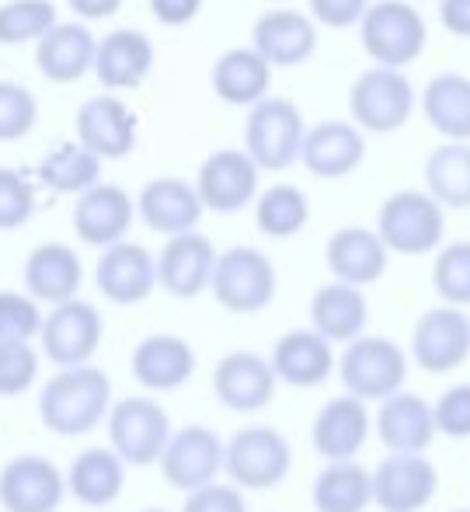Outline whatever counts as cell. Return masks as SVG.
I'll use <instances>...</instances> for the list:
<instances>
[{
  "label": "cell",
  "mask_w": 470,
  "mask_h": 512,
  "mask_svg": "<svg viewBox=\"0 0 470 512\" xmlns=\"http://www.w3.org/2000/svg\"><path fill=\"white\" fill-rule=\"evenodd\" d=\"M112 380L98 366L56 370L39 391V418L56 436H88L112 411Z\"/></svg>",
  "instance_id": "cell-1"
},
{
  "label": "cell",
  "mask_w": 470,
  "mask_h": 512,
  "mask_svg": "<svg viewBox=\"0 0 470 512\" xmlns=\"http://www.w3.org/2000/svg\"><path fill=\"white\" fill-rule=\"evenodd\" d=\"M411 356L387 335H363L345 345L338 356V377L345 384V394L359 401H387L404 391Z\"/></svg>",
  "instance_id": "cell-2"
},
{
  "label": "cell",
  "mask_w": 470,
  "mask_h": 512,
  "mask_svg": "<svg viewBox=\"0 0 470 512\" xmlns=\"http://www.w3.org/2000/svg\"><path fill=\"white\" fill-rule=\"evenodd\" d=\"M223 471L241 492H269L293 471V446L272 425H248L223 443Z\"/></svg>",
  "instance_id": "cell-3"
},
{
  "label": "cell",
  "mask_w": 470,
  "mask_h": 512,
  "mask_svg": "<svg viewBox=\"0 0 470 512\" xmlns=\"http://www.w3.org/2000/svg\"><path fill=\"white\" fill-rule=\"evenodd\" d=\"M376 234L387 244V251L404 258L432 255L443 244L446 209L422 189H401L383 199L376 216Z\"/></svg>",
  "instance_id": "cell-4"
},
{
  "label": "cell",
  "mask_w": 470,
  "mask_h": 512,
  "mask_svg": "<svg viewBox=\"0 0 470 512\" xmlns=\"http://www.w3.org/2000/svg\"><path fill=\"white\" fill-rule=\"evenodd\" d=\"M359 35H363V49L376 67L404 70L422 56L429 28H425L418 7L408 0H373L370 11L359 21Z\"/></svg>",
  "instance_id": "cell-5"
},
{
  "label": "cell",
  "mask_w": 470,
  "mask_h": 512,
  "mask_svg": "<svg viewBox=\"0 0 470 512\" xmlns=\"http://www.w3.org/2000/svg\"><path fill=\"white\" fill-rule=\"evenodd\" d=\"M303 122L300 108L289 98H265L248 112L244 122V154L258 164V171H286L303 154Z\"/></svg>",
  "instance_id": "cell-6"
},
{
  "label": "cell",
  "mask_w": 470,
  "mask_h": 512,
  "mask_svg": "<svg viewBox=\"0 0 470 512\" xmlns=\"http://www.w3.org/2000/svg\"><path fill=\"white\" fill-rule=\"evenodd\" d=\"M209 290L230 314H258L276 300V265L265 251L237 244L220 251Z\"/></svg>",
  "instance_id": "cell-7"
},
{
  "label": "cell",
  "mask_w": 470,
  "mask_h": 512,
  "mask_svg": "<svg viewBox=\"0 0 470 512\" xmlns=\"http://www.w3.org/2000/svg\"><path fill=\"white\" fill-rule=\"evenodd\" d=\"M108 450L126 467H150L171 439V418L154 398H122L105 418Z\"/></svg>",
  "instance_id": "cell-8"
},
{
  "label": "cell",
  "mask_w": 470,
  "mask_h": 512,
  "mask_svg": "<svg viewBox=\"0 0 470 512\" xmlns=\"http://www.w3.org/2000/svg\"><path fill=\"white\" fill-rule=\"evenodd\" d=\"M349 112L352 126H359L363 133H397L415 112V88L404 77V70L373 67L366 74H359L356 84H352Z\"/></svg>",
  "instance_id": "cell-9"
},
{
  "label": "cell",
  "mask_w": 470,
  "mask_h": 512,
  "mask_svg": "<svg viewBox=\"0 0 470 512\" xmlns=\"http://www.w3.org/2000/svg\"><path fill=\"white\" fill-rule=\"evenodd\" d=\"M470 317L460 307H429L411 328V363L429 377H443L467 363Z\"/></svg>",
  "instance_id": "cell-10"
},
{
  "label": "cell",
  "mask_w": 470,
  "mask_h": 512,
  "mask_svg": "<svg viewBox=\"0 0 470 512\" xmlns=\"http://www.w3.org/2000/svg\"><path fill=\"white\" fill-rule=\"evenodd\" d=\"M105 335V321H101L98 307L88 300H67V304L53 307L42 321V356L60 370H74V366H88Z\"/></svg>",
  "instance_id": "cell-11"
},
{
  "label": "cell",
  "mask_w": 470,
  "mask_h": 512,
  "mask_svg": "<svg viewBox=\"0 0 470 512\" xmlns=\"http://www.w3.org/2000/svg\"><path fill=\"white\" fill-rule=\"evenodd\" d=\"M67 499V474L42 453H18L0 467L4 512H56Z\"/></svg>",
  "instance_id": "cell-12"
},
{
  "label": "cell",
  "mask_w": 470,
  "mask_h": 512,
  "mask_svg": "<svg viewBox=\"0 0 470 512\" xmlns=\"http://www.w3.org/2000/svg\"><path fill=\"white\" fill-rule=\"evenodd\" d=\"M439 492V471L425 453H387L373 471L380 512H422Z\"/></svg>",
  "instance_id": "cell-13"
},
{
  "label": "cell",
  "mask_w": 470,
  "mask_h": 512,
  "mask_svg": "<svg viewBox=\"0 0 470 512\" xmlns=\"http://www.w3.org/2000/svg\"><path fill=\"white\" fill-rule=\"evenodd\" d=\"M157 467L171 488L199 492L213 485L216 474L223 471V439L206 425H182L178 432H171Z\"/></svg>",
  "instance_id": "cell-14"
},
{
  "label": "cell",
  "mask_w": 470,
  "mask_h": 512,
  "mask_svg": "<svg viewBox=\"0 0 470 512\" xmlns=\"http://www.w3.org/2000/svg\"><path fill=\"white\" fill-rule=\"evenodd\" d=\"M258 164L251 161L244 150L223 147L216 154H209L199 164L195 175V192L202 199V209L209 213H237L258 199Z\"/></svg>",
  "instance_id": "cell-15"
},
{
  "label": "cell",
  "mask_w": 470,
  "mask_h": 512,
  "mask_svg": "<svg viewBox=\"0 0 470 512\" xmlns=\"http://www.w3.org/2000/svg\"><path fill=\"white\" fill-rule=\"evenodd\" d=\"M77 143L91 150L98 161H115L136 150V136H140V122L136 112L122 98L115 95H94L77 108Z\"/></svg>",
  "instance_id": "cell-16"
},
{
  "label": "cell",
  "mask_w": 470,
  "mask_h": 512,
  "mask_svg": "<svg viewBox=\"0 0 470 512\" xmlns=\"http://www.w3.org/2000/svg\"><path fill=\"white\" fill-rule=\"evenodd\" d=\"M276 387L279 380L272 363L248 349L227 352L213 370V394L220 398L223 408L241 411V415L269 408L272 398H276Z\"/></svg>",
  "instance_id": "cell-17"
},
{
  "label": "cell",
  "mask_w": 470,
  "mask_h": 512,
  "mask_svg": "<svg viewBox=\"0 0 470 512\" xmlns=\"http://www.w3.org/2000/svg\"><path fill=\"white\" fill-rule=\"evenodd\" d=\"M216 258L220 251L199 230L168 237V244L157 255V286L175 300H195L213 283Z\"/></svg>",
  "instance_id": "cell-18"
},
{
  "label": "cell",
  "mask_w": 470,
  "mask_h": 512,
  "mask_svg": "<svg viewBox=\"0 0 470 512\" xmlns=\"http://www.w3.org/2000/svg\"><path fill=\"white\" fill-rule=\"evenodd\" d=\"M98 293L108 304L136 307L154 293L157 286V258L143 244L122 241L101 251L98 269H94Z\"/></svg>",
  "instance_id": "cell-19"
},
{
  "label": "cell",
  "mask_w": 470,
  "mask_h": 512,
  "mask_svg": "<svg viewBox=\"0 0 470 512\" xmlns=\"http://www.w3.org/2000/svg\"><path fill=\"white\" fill-rule=\"evenodd\" d=\"M373 429L370 418V405L352 394H342V398L324 401L321 411L314 415V425H310V443L321 453L328 464H338V460H356V453L366 446Z\"/></svg>",
  "instance_id": "cell-20"
},
{
  "label": "cell",
  "mask_w": 470,
  "mask_h": 512,
  "mask_svg": "<svg viewBox=\"0 0 470 512\" xmlns=\"http://www.w3.org/2000/svg\"><path fill=\"white\" fill-rule=\"evenodd\" d=\"M136 220V203L119 185H94L74 203V230L91 248H112L122 244Z\"/></svg>",
  "instance_id": "cell-21"
},
{
  "label": "cell",
  "mask_w": 470,
  "mask_h": 512,
  "mask_svg": "<svg viewBox=\"0 0 470 512\" xmlns=\"http://www.w3.org/2000/svg\"><path fill=\"white\" fill-rule=\"evenodd\" d=\"M84 283V265L70 244L63 241H46L39 248H32V255L25 258V293L35 304L60 307L67 300H77Z\"/></svg>",
  "instance_id": "cell-22"
},
{
  "label": "cell",
  "mask_w": 470,
  "mask_h": 512,
  "mask_svg": "<svg viewBox=\"0 0 470 512\" xmlns=\"http://www.w3.org/2000/svg\"><path fill=\"white\" fill-rule=\"evenodd\" d=\"M366 157V136L359 126L342 119H328L317 122V126L307 129L303 136V154L300 161L307 164V171L314 178H324V182H335V178H345L363 164Z\"/></svg>",
  "instance_id": "cell-23"
},
{
  "label": "cell",
  "mask_w": 470,
  "mask_h": 512,
  "mask_svg": "<svg viewBox=\"0 0 470 512\" xmlns=\"http://www.w3.org/2000/svg\"><path fill=\"white\" fill-rule=\"evenodd\" d=\"M136 384L150 394L178 391L195 373V349L178 335H150L129 356Z\"/></svg>",
  "instance_id": "cell-24"
},
{
  "label": "cell",
  "mask_w": 470,
  "mask_h": 512,
  "mask_svg": "<svg viewBox=\"0 0 470 512\" xmlns=\"http://www.w3.org/2000/svg\"><path fill=\"white\" fill-rule=\"evenodd\" d=\"M387 244L370 227H342L331 234L328 248H324V262H328L335 283L345 286H373L387 272Z\"/></svg>",
  "instance_id": "cell-25"
},
{
  "label": "cell",
  "mask_w": 470,
  "mask_h": 512,
  "mask_svg": "<svg viewBox=\"0 0 470 512\" xmlns=\"http://www.w3.org/2000/svg\"><path fill=\"white\" fill-rule=\"evenodd\" d=\"M202 213L206 209H202L199 192L185 178H154L143 185L140 199H136V216H143V223L164 237L192 234Z\"/></svg>",
  "instance_id": "cell-26"
},
{
  "label": "cell",
  "mask_w": 470,
  "mask_h": 512,
  "mask_svg": "<svg viewBox=\"0 0 470 512\" xmlns=\"http://www.w3.org/2000/svg\"><path fill=\"white\" fill-rule=\"evenodd\" d=\"M251 49L262 56L269 67H300L317 49V25L300 11L279 7L262 14L251 32Z\"/></svg>",
  "instance_id": "cell-27"
},
{
  "label": "cell",
  "mask_w": 470,
  "mask_h": 512,
  "mask_svg": "<svg viewBox=\"0 0 470 512\" xmlns=\"http://www.w3.org/2000/svg\"><path fill=\"white\" fill-rule=\"evenodd\" d=\"M154 70V46L140 28H115L98 42L91 74L108 91H136Z\"/></svg>",
  "instance_id": "cell-28"
},
{
  "label": "cell",
  "mask_w": 470,
  "mask_h": 512,
  "mask_svg": "<svg viewBox=\"0 0 470 512\" xmlns=\"http://www.w3.org/2000/svg\"><path fill=\"white\" fill-rule=\"evenodd\" d=\"M269 363L276 370V380L307 391V387H317L331 377V370L338 366V356L335 345L317 335L314 328H296L279 338Z\"/></svg>",
  "instance_id": "cell-29"
},
{
  "label": "cell",
  "mask_w": 470,
  "mask_h": 512,
  "mask_svg": "<svg viewBox=\"0 0 470 512\" xmlns=\"http://www.w3.org/2000/svg\"><path fill=\"white\" fill-rule=\"evenodd\" d=\"M98 39L84 21H60L42 42H35V67L53 84H77L94 70Z\"/></svg>",
  "instance_id": "cell-30"
},
{
  "label": "cell",
  "mask_w": 470,
  "mask_h": 512,
  "mask_svg": "<svg viewBox=\"0 0 470 512\" xmlns=\"http://www.w3.org/2000/svg\"><path fill=\"white\" fill-rule=\"evenodd\" d=\"M376 436L390 453H425L432 446V439L439 436L432 405L422 394L411 391L380 401V408H376Z\"/></svg>",
  "instance_id": "cell-31"
},
{
  "label": "cell",
  "mask_w": 470,
  "mask_h": 512,
  "mask_svg": "<svg viewBox=\"0 0 470 512\" xmlns=\"http://www.w3.org/2000/svg\"><path fill=\"white\" fill-rule=\"evenodd\" d=\"M366 324H370V300L356 286L328 283L310 297V328L331 345H349L363 338Z\"/></svg>",
  "instance_id": "cell-32"
},
{
  "label": "cell",
  "mask_w": 470,
  "mask_h": 512,
  "mask_svg": "<svg viewBox=\"0 0 470 512\" xmlns=\"http://www.w3.org/2000/svg\"><path fill=\"white\" fill-rule=\"evenodd\" d=\"M126 488V464L108 446H91L77 453L67 471V495L88 509H105L119 502Z\"/></svg>",
  "instance_id": "cell-33"
},
{
  "label": "cell",
  "mask_w": 470,
  "mask_h": 512,
  "mask_svg": "<svg viewBox=\"0 0 470 512\" xmlns=\"http://www.w3.org/2000/svg\"><path fill=\"white\" fill-rule=\"evenodd\" d=\"M272 67L255 53V49H227L213 67V91L220 102L255 108L269 98Z\"/></svg>",
  "instance_id": "cell-34"
},
{
  "label": "cell",
  "mask_w": 470,
  "mask_h": 512,
  "mask_svg": "<svg viewBox=\"0 0 470 512\" xmlns=\"http://www.w3.org/2000/svg\"><path fill=\"white\" fill-rule=\"evenodd\" d=\"M422 112L446 143H470V77H432L422 91Z\"/></svg>",
  "instance_id": "cell-35"
},
{
  "label": "cell",
  "mask_w": 470,
  "mask_h": 512,
  "mask_svg": "<svg viewBox=\"0 0 470 512\" xmlns=\"http://www.w3.org/2000/svg\"><path fill=\"white\" fill-rule=\"evenodd\" d=\"M317 512H366L373 506V471L359 460H338L317 471L310 488Z\"/></svg>",
  "instance_id": "cell-36"
},
{
  "label": "cell",
  "mask_w": 470,
  "mask_h": 512,
  "mask_svg": "<svg viewBox=\"0 0 470 512\" xmlns=\"http://www.w3.org/2000/svg\"><path fill=\"white\" fill-rule=\"evenodd\" d=\"M35 175L56 196H84L94 185H101V161L91 150H84L81 143H56L42 157Z\"/></svg>",
  "instance_id": "cell-37"
},
{
  "label": "cell",
  "mask_w": 470,
  "mask_h": 512,
  "mask_svg": "<svg viewBox=\"0 0 470 512\" xmlns=\"http://www.w3.org/2000/svg\"><path fill=\"white\" fill-rule=\"evenodd\" d=\"M425 192L443 209H470V143H443L425 161Z\"/></svg>",
  "instance_id": "cell-38"
},
{
  "label": "cell",
  "mask_w": 470,
  "mask_h": 512,
  "mask_svg": "<svg viewBox=\"0 0 470 512\" xmlns=\"http://www.w3.org/2000/svg\"><path fill=\"white\" fill-rule=\"evenodd\" d=\"M310 220V203L296 185H272L258 196L255 203V223L265 237H276V241H286V237L300 234Z\"/></svg>",
  "instance_id": "cell-39"
},
{
  "label": "cell",
  "mask_w": 470,
  "mask_h": 512,
  "mask_svg": "<svg viewBox=\"0 0 470 512\" xmlns=\"http://www.w3.org/2000/svg\"><path fill=\"white\" fill-rule=\"evenodd\" d=\"M60 25L53 0H4L0 4V46L42 42Z\"/></svg>",
  "instance_id": "cell-40"
},
{
  "label": "cell",
  "mask_w": 470,
  "mask_h": 512,
  "mask_svg": "<svg viewBox=\"0 0 470 512\" xmlns=\"http://www.w3.org/2000/svg\"><path fill=\"white\" fill-rule=\"evenodd\" d=\"M432 286L446 307H470V241L439 248L432 265Z\"/></svg>",
  "instance_id": "cell-41"
},
{
  "label": "cell",
  "mask_w": 470,
  "mask_h": 512,
  "mask_svg": "<svg viewBox=\"0 0 470 512\" xmlns=\"http://www.w3.org/2000/svg\"><path fill=\"white\" fill-rule=\"evenodd\" d=\"M39 122V102L18 81H0V143L25 140Z\"/></svg>",
  "instance_id": "cell-42"
},
{
  "label": "cell",
  "mask_w": 470,
  "mask_h": 512,
  "mask_svg": "<svg viewBox=\"0 0 470 512\" xmlns=\"http://www.w3.org/2000/svg\"><path fill=\"white\" fill-rule=\"evenodd\" d=\"M42 304L28 293L0 290V342H35L42 335Z\"/></svg>",
  "instance_id": "cell-43"
},
{
  "label": "cell",
  "mask_w": 470,
  "mask_h": 512,
  "mask_svg": "<svg viewBox=\"0 0 470 512\" xmlns=\"http://www.w3.org/2000/svg\"><path fill=\"white\" fill-rule=\"evenodd\" d=\"M39 380V349L32 342H0V398H21Z\"/></svg>",
  "instance_id": "cell-44"
},
{
  "label": "cell",
  "mask_w": 470,
  "mask_h": 512,
  "mask_svg": "<svg viewBox=\"0 0 470 512\" xmlns=\"http://www.w3.org/2000/svg\"><path fill=\"white\" fill-rule=\"evenodd\" d=\"M35 216V185L25 171L0 168V230H18Z\"/></svg>",
  "instance_id": "cell-45"
},
{
  "label": "cell",
  "mask_w": 470,
  "mask_h": 512,
  "mask_svg": "<svg viewBox=\"0 0 470 512\" xmlns=\"http://www.w3.org/2000/svg\"><path fill=\"white\" fill-rule=\"evenodd\" d=\"M436 432L450 439H470V384H453L432 405Z\"/></svg>",
  "instance_id": "cell-46"
},
{
  "label": "cell",
  "mask_w": 470,
  "mask_h": 512,
  "mask_svg": "<svg viewBox=\"0 0 470 512\" xmlns=\"http://www.w3.org/2000/svg\"><path fill=\"white\" fill-rule=\"evenodd\" d=\"M182 512H248V502H244L241 488L213 481L199 492H188Z\"/></svg>",
  "instance_id": "cell-47"
},
{
  "label": "cell",
  "mask_w": 470,
  "mask_h": 512,
  "mask_svg": "<svg viewBox=\"0 0 470 512\" xmlns=\"http://www.w3.org/2000/svg\"><path fill=\"white\" fill-rule=\"evenodd\" d=\"M314 25L321 21L324 28H349L359 25L363 14L370 11L373 0H307Z\"/></svg>",
  "instance_id": "cell-48"
},
{
  "label": "cell",
  "mask_w": 470,
  "mask_h": 512,
  "mask_svg": "<svg viewBox=\"0 0 470 512\" xmlns=\"http://www.w3.org/2000/svg\"><path fill=\"white\" fill-rule=\"evenodd\" d=\"M202 4H206V0H147L150 14L168 28H178V25L195 21L202 11Z\"/></svg>",
  "instance_id": "cell-49"
},
{
  "label": "cell",
  "mask_w": 470,
  "mask_h": 512,
  "mask_svg": "<svg viewBox=\"0 0 470 512\" xmlns=\"http://www.w3.org/2000/svg\"><path fill=\"white\" fill-rule=\"evenodd\" d=\"M439 21L450 35L470 39V0H439Z\"/></svg>",
  "instance_id": "cell-50"
},
{
  "label": "cell",
  "mask_w": 470,
  "mask_h": 512,
  "mask_svg": "<svg viewBox=\"0 0 470 512\" xmlns=\"http://www.w3.org/2000/svg\"><path fill=\"white\" fill-rule=\"evenodd\" d=\"M70 11L77 14V18L84 21H105L112 18V14H119L122 0H67Z\"/></svg>",
  "instance_id": "cell-51"
},
{
  "label": "cell",
  "mask_w": 470,
  "mask_h": 512,
  "mask_svg": "<svg viewBox=\"0 0 470 512\" xmlns=\"http://www.w3.org/2000/svg\"><path fill=\"white\" fill-rule=\"evenodd\" d=\"M140 512H168V509H140Z\"/></svg>",
  "instance_id": "cell-52"
},
{
  "label": "cell",
  "mask_w": 470,
  "mask_h": 512,
  "mask_svg": "<svg viewBox=\"0 0 470 512\" xmlns=\"http://www.w3.org/2000/svg\"><path fill=\"white\" fill-rule=\"evenodd\" d=\"M450 512H470V509H450Z\"/></svg>",
  "instance_id": "cell-53"
}]
</instances>
